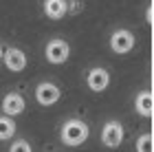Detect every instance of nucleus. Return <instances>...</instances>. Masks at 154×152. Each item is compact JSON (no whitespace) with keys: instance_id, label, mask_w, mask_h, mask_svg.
<instances>
[{"instance_id":"1","label":"nucleus","mask_w":154,"mask_h":152,"mask_svg":"<svg viewBox=\"0 0 154 152\" xmlns=\"http://www.w3.org/2000/svg\"><path fill=\"white\" fill-rule=\"evenodd\" d=\"M88 139V126L79 119H68L62 126V141L66 146H79Z\"/></svg>"},{"instance_id":"2","label":"nucleus","mask_w":154,"mask_h":152,"mask_svg":"<svg viewBox=\"0 0 154 152\" xmlns=\"http://www.w3.org/2000/svg\"><path fill=\"white\" fill-rule=\"evenodd\" d=\"M68 53H71V49L64 40H51L46 44V60L51 64H64L68 60Z\"/></svg>"},{"instance_id":"3","label":"nucleus","mask_w":154,"mask_h":152,"mask_svg":"<svg viewBox=\"0 0 154 152\" xmlns=\"http://www.w3.org/2000/svg\"><path fill=\"white\" fill-rule=\"evenodd\" d=\"M101 141H103V146H108V148H117L119 143L123 141L121 123L119 121H108L106 126H103V130H101Z\"/></svg>"},{"instance_id":"4","label":"nucleus","mask_w":154,"mask_h":152,"mask_svg":"<svg viewBox=\"0 0 154 152\" xmlns=\"http://www.w3.org/2000/svg\"><path fill=\"white\" fill-rule=\"evenodd\" d=\"M35 99L42 106H53V104L60 99V88L55 86L53 82H42L35 88Z\"/></svg>"},{"instance_id":"5","label":"nucleus","mask_w":154,"mask_h":152,"mask_svg":"<svg viewBox=\"0 0 154 152\" xmlns=\"http://www.w3.org/2000/svg\"><path fill=\"white\" fill-rule=\"evenodd\" d=\"M110 46H112L115 53H128L132 46H134V36H132L130 31L125 29H119L112 33V38H110Z\"/></svg>"},{"instance_id":"6","label":"nucleus","mask_w":154,"mask_h":152,"mask_svg":"<svg viewBox=\"0 0 154 152\" xmlns=\"http://www.w3.org/2000/svg\"><path fill=\"white\" fill-rule=\"evenodd\" d=\"M110 84V75L106 68H93V71L88 73V88L95 93L99 91H106V86Z\"/></svg>"},{"instance_id":"7","label":"nucleus","mask_w":154,"mask_h":152,"mask_svg":"<svg viewBox=\"0 0 154 152\" xmlns=\"http://www.w3.org/2000/svg\"><path fill=\"white\" fill-rule=\"evenodd\" d=\"M2 60H5V64L9 71H22V68L26 66V57H24V53L20 51V49H7L5 55H2Z\"/></svg>"},{"instance_id":"8","label":"nucleus","mask_w":154,"mask_h":152,"mask_svg":"<svg viewBox=\"0 0 154 152\" xmlns=\"http://www.w3.org/2000/svg\"><path fill=\"white\" fill-rule=\"evenodd\" d=\"M2 110H5V115H11V117L20 115L24 110V97L18 93H9L2 99Z\"/></svg>"},{"instance_id":"9","label":"nucleus","mask_w":154,"mask_h":152,"mask_svg":"<svg viewBox=\"0 0 154 152\" xmlns=\"http://www.w3.org/2000/svg\"><path fill=\"white\" fill-rule=\"evenodd\" d=\"M66 11H68V2H66V0H46V2H44V13L51 20L64 18Z\"/></svg>"},{"instance_id":"10","label":"nucleus","mask_w":154,"mask_h":152,"mask_svg":"<svg viewBox=\"0 0 154 152\" xmlns=\"http://www.w3.org/2000/svg\"><path fill=\"white\" fill-rule=\"evenodd\" d=\"M137 113L145 115V117L154 113V95L152 93H139V97H137Z\"/></svg>"},{"instance_id":"11","label":"nucleus","mask_w":154,"mask_h":152,"mask_svg":"<svg viewBox=\"0 0 154 152\" xmlns=\"http://www.w3.org/2000/svg\"><path fill=\"white\" fill-rule=\"evenodd\" d=\"M13 132H16V123H13L11 115L0 117V141L11 139V137H13Z\"/></svg>"},{"instance_id":"12","label":"nucleus","mask_w":154,"mask_h":152,"mask_svg":"<svg viewBox=\"0 0 154 152\" xmlns=\"http://www.w3.org/2000/svg\"><path fill=\"white\" fill-rule=\"evenodd\" d=\"M152 137L150 135H143V137H139V141H137V150L139 152H145V150H152Z\"/></svg>"},{"instance_id":"13","label":"nucleus","mask_w":154,"mask_h":152,"mask_svg":"<svg viewBox=\"0 0 154 152\" xmlns=\"http://www.w3.org/2000/svg\"><path fill=\"white\" fill-rule=\"evenodd\" d=\"M11 152H31V146H29V141H24V139H18L13 146L9 148Z\"/></svg>"},{"instance_id":"14","label":"nucleus","mask_w":154,"mask_h":152,"mask_svg":"<svg viewBox=\"0 0 154 152\" xmlns=\"http://www.w3.org/2000/svg\"><path fill=\"white\" fill-rule=\"evenodd\" d=\"M2 55H5V51H2V49H0V60H2Z\"/></svg>"},{"instance_id":"15","label":"nucleus","mask_w":154,"mask_h":152,"mask_svg":"<svg viewBox=\"0 0 154 152\" xmlns=\"http://www.w3.org/2000/svg\"><path fill=\"white\" fill-rule=\"evenodd\" d=\"M152 24H154V22H152Z\"/></svg>"}]
</instances>
